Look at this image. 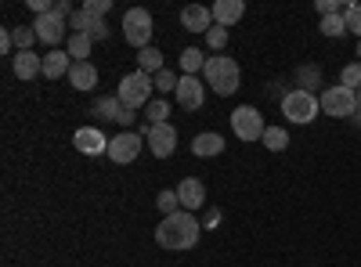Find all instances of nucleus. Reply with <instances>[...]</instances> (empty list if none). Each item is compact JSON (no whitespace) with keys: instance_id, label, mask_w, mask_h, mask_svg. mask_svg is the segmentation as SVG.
Instances as JSON below:
<instances>
[{"instance_id":"f257e3e1","label":"nucleus","mask_w":361,"mask_h":267,"mask_svg":"<svg viewBox=\"0 0 361 267\" xmlns=\"http://www.w3.org/2000/svg\"><path fill=\"white\" fill-rule=\"evenodd\" d=\"M199 235H202V228H199L195 213H188V210H177V213L163 217V224L156 228V242H159L163 249L185 253V249L199 246Z\"/></svg>"},{"instance_id":"f03ea898","label":"nucleus","mask_w":361,"mask_h":267,"mask_svg":"<svg viewBox=\"0 0 361 267\" xmlns=\"http://www.w3.org/2000/svg\"><path fill=\"white\" fill-rule=\"evenodd\" d=\"M202 80H206L209 91H217L221 98H231V94L238 91V83H243V69H238L235 58H228V54H214V58H206Z\"/></svg>"},{"instance_id":"7ed1b4c3","label":"nucleus","mask_w":361,"mask_h":267,"mask_svg":"<svg viewBox=\"0 0 361 267\" xmlns=\"http://www.w3.org/2000/svg\"><path fill=\"white\" fill-rule=\"evenodd\" d=\"M152 91H156V80L137 69V73H127L123 80H119L116 98H119V105H123V108L137 112V108H145L148 101H152Z\"/></svg>"},{"instance_id":"20e7f679","label":"nucleus","mask_w":361,"mask_h":267,"mask_svg":"<svg viewBox=\"0 0 361 267\" xmlns=\"http://www.w3.org/2000/svg\"><path fill=\"white\" fill-rule=\"evenodd\" d=\"M318 112H322V101L307 91V87H293V91L282 98V116H286L289 123H300V127H304V123L314 120Z\"/></svg>"},{"instance_id":"39448f33","label":"nucleus","mask_w":361,"mask_h":267,"mask_svg":"<svg viewBox=\"0 0 361 267\" xmlns=\"http://www.w3.org/2000/svg\"><path fill=\"white\" fill-rule=\"evenodd\" d=\"M318 101H322V112L336 116V120H350V116L357 112V91H350V87H343V83L325 87Z\"/></svg>"},{"instance_id":"423d86ee","label":"nucleus","mask_w":361,"mask_h":267,"mask_svg":"<svg viewBox=\"0 0 361 267\" xmlns=\"http://www.w3.org/2000/svg\"><path fill=\"white\" fill-rule=\"evenodd\" d=\"M231 130H235L238 141H264L267 123H264V116H260L253 105H238V108L231 112Z\"/></svg>"},{"instance_id":"0eeeda50","label":"nucleus","mask_w":361,"mask_h":267,"mask_svg":"<svg viewBox=\"0 0 361 267\" xmlns=\"http://www.w3.org/2000/svg\"><path fill=\"white\" fill-rule=\"evenodd\" d=\"M123 37H127V44L137 47V51L152 47V44H148V40H152V15H148L145 8H130V11L123 15Z\"/></svg>"},{"instance_id":"6e6552de","label":"nucleus","mask_w":361,"mask_h":267,"mask_svg":"<svg viewBox=\"0 0 361 267\" xmlns=\"http://www.w3.org/2000/svg\"><path fill=\"white\" fill-rule=\"evenodd\" d=\"M33 33H37V40H44L51 51L62 44V40H69V18H62L58 11H51V15H40L37 22H33Z\"/></svg>"},{"instance_id":"1a4fd4ad","label":"nucleus","mask_w":361,"mask_h":267,"mask_svg":"<svg viewBox=\"0 0 361 267\" xmlns=\"http://www.w3.org/2000/svg\"><path fill=\"white\" fill-rule=\"evenodd\" d=\"M141 134H134V130H123V134H116L112 141H109V159L112 163H119V166H127V163H134L137 159V152H141Z\"/></svg>"},{"instance_id":"9d476101","label":"nucleus","mask_w":361,"mask_h":267,"mask_svg":"<svg viewBox=\"0 0 361 267\" xmlns=\"http://www.w3.org/2000/svg\"><path fill=\"white\" fill-rule=\"evenodd\" d=\"M145 141H148L156 159H170L173 148H177V130H173V123H156V127H148Z\"/></svg>"},{"instance_id":"9b49d317","label":"nucleus","mask_w":361,"mask_h":267,"mask_svg":"<svg viewBox=\"0 0 361 267\" xmlns=\"http://www.w3.org/2000/svg\"><path fill=\"white\" fill-rule=\"evenodd\" d=\"M173 98H177L180 108H188V112L202 108V101H206V80H199V76H180Z\"/></svg>"},{"instance_id":"f8f14e48","label":"nucleus","mask_w":361,"mask_h":267,"mask_svg":"<svg viewBox=\"0 0 361 267\" xmlns=\"http://www.w3.org/2000/svg\"><path fill=\"white\" fill-rule=\"evenodd\" d=\"M73 144L80 148L83 156H109V137L98 127H80L73 134Z\"/></svg>"},{"instance_id":"ddd939ff","label":"nucleus","mask_w":361,"mask_h":267,"mask_svg":"<svg viewBox=\"0 0 361 267\" xmlns=\"http://www.w3.org/2000/svg\"><path fill=\"white\" fill-rule=\"evenodd\" d=\"M177 199H180V210H202V202H206V185L199 181V177H185V181L177 185Z\"/></svg>"},{"instance_id":"4468645a","label":"nucleus","mask_w":361,"mask_h":267,"mask_svg":"<svg viewBox=\"0 0 361 267\" xmlns=\"http://www.w3.org/2000/svg\"><path fill=\"white\" fill-rule=\"evenodd\" d=\"M180 25L188 29V33H209L217 22H214V11L209 8H199V4H188L185 11H180Z\"/></svg>"},{"instance_id":"2eb2a0df","label":"nucleus","mask_w":361,"mask_h":267,"mask_svg":"<svg viewBox=\"0 0 361 267\" xmlns=\"http://www.w3.org/2000/svg\"><path fill=\"white\" fill-rule=\"evenodd\" d=\"M11 69H15L18 80H37V76H44V58L33 54V51H15Z\"/></svg>"},{"instance_id":"dca6fc26","label":"nucleus","mask_w":361,"mask_h":267,"mask_svg":"<svg viewBox=\"0 0 361 267\" xmlns=\"http://www.w3.org/2000/svg\"><path fill=\"white\" fill-rule=\"evenodd\" d=\"M221 152H224V137L221 134H214V130L195 134V141H192V156L195 159H217Z\"/></svg>"},{"instance_id":"f3484780","label":"nucleus","mask_w":361,"mask_h":267,"mask_svg":"<svg viewBox=\"0 0 361 267\" xmlns=\"http://www.w3.org/2000/svg\"><path fill=\"white\" fill-rule=\"evenodd\" d=\"M209 11H214V22H217V25L228 29V25H235L238 18L246 15V4H243V0H217Z\"/></svg>"},{"instance_id":"a211bd4d","label":"nucleus","mask_w":361,"mask_h":267,"mask_svg":"<svg viewBox=\"0 0 361 267\" xmlns=\"http://www.w3.org/2000/svg\"><path fill=\"white\" fill-rule=\"evenodd\" d=\"M69 83L76 87V91H94L98 87V69L90 66V62H73V69H69Z\"/></svg>"},{"instance_id":"6ab92c4d","label":"nucleus","mask_w":361,"mask_h":267,"mask_svg":"<svg viewBox=\"0 0 361 267\" xmlns=\"http://www.w3.org/2000/svg\"><path fill=\"white\" fill-rule=\"evenodd\" d=\"M69 69H73V58H69V51H47L44 54V76L47 80H58V76H69Z\"/></svg>"},{"instance_id":"aec40b11","label":"nucleus","mask_w":361,"mask_h":267,"mask_svg":"<svg viewBox=\"0 0 361 267\" xmlns=\"http://www.w3.org/2000/svg\"><path fill=\"white\" fill-rule=\"evenodd\" d=\"M90 47H94V40H90L87 33H69V40H66V51H69L73 62H87Z\"/></svg>"},{"instance_id":"412c9836","label":"nucleus","mask_w":361,"mask_h":267,"mask_svg":"<svg viewBox=\"0 0 361 267\" xmlns=\"http://www.w3.org/2000/svg\"><path fill=\"white\" fill-rule=\"evenodd\" d=\"M137 69H141V73H148V76L163 73V69H166V66H163V54H159L156 47H145V51H137Z\"/></svg>"},{"instance_id":"4be33fe9","label":"nucleus","mask_w":361,"mask_h":267,"mask_svg":"<svg viewBox=\"0 0 361 267\" xmlns=\"http://www.w3.org/2000/svg\"><path fill=\"white\" fill-rule=\"evenodd\" d=\"M166 116H170V101L166 98H152V101L145 105V123H152V127L156 123H170Z\"/></svg>"},{"instance_id":"5701e85b","label":"nucleus","mask_w":361,"mask_h":267,"mask_svg":"<svg viewBox=\"0 0 361 267\" xmlns=\"http://www.w3.org/2000/svg\"><path fill=\"white\" fill-rule=\"evenodd\" d=\"M98 22H105V18H94V15H87V11L80 8V11H73V18H69V33H87V37H90Z\"/></svg>"},{"instance_id":"b1692460","label":"nucleus","mask_w":361,"mask_h":267,"mask_svg":"<svg viewBox=\"0 0 361 267\" xmlns=\"http://www.w3.org/2000/svg\"><path fill=\"white\" fill-rule=\"evenodd\" d=\"M90 112L102 116V120H119V112H123V105H119V98H116V94H109V98H98Z\"/></svg>"},{"instance_id":"393cba45","label":"nucleus","mask_w":361,"mask_h":267,"mask_svg":"<svg viewBox=\"0 0 361 267\" xmlns=\"http://www.w3.org/2000/svg\"><path fill=\"white\" fill-rule=\"evenodd\" d=\"M180 69H185V76H195L199 69H206V58L199 47H188V51H180Z\"/></svg>"},{"instance_id":"a878e982","label":"nucleus","mask_w":361,"mask_h":267,"mask_svg":"<svg viewBox=\"0 0 361 267\" xmlns=\"http://www.w3.org/2000/svg\"><path fill=\"white\" fill-rule=\"evenodd\" d=\"M264 144L271 148V152H286V148H289V134L282 127H267L264 130Z\"/></svg>"},{"instance_id":"bb28decb","label":"nucleus","mask_w":361,"mask_h":267,"mask_svg":"<svg viewBox=\"0 0 361 267\" xmlns=\"http://www.w3.org/2000/svg\"><path fill=\"white\" fill-rule=\"evenodd\" d=\"M343 22H347V33L361 40V4H343Z\"/></svg>"},{"instance_id":"cd10ccee","label":"nucleus","mask_w":361,"mask_h":267,"mask_svg":"<svg viewBox=\"0 0 361 267\" xmlns=\"http://www.w3.org/2000/svg\"><path fill=\"white\" fill-rule=\"evenodd\" d=\"M318 29H322L325 37H343L347 33V22H343V15H325Z\"/></svg>"},{"instance_id":"c85d7f7f","label":"nucleus","mask_w":361,"mask_h":267,"mask_svg":"<svg viewBox=\"0 0 361 267\" xmlns=\"http://www.w3.org/2000/svg\"><path fill=\"white\" fill-rule=\"evenodd\" d=\"M152 80H156V91H159L163 98H166V94H177V83H180V80H177V76H173L170 69H163V73H156Z\"/></svg>"},{"instance_id":"c756f323","label":"nucleus","mask_w":361,"mask_h":267,"mask_svg":"<svg viewBox=\"0 0 361 267\" xmlns=\"http://www.w3.org/2000/svg\"><path fill=\"white\" fill-rule=\"evenodd\" d=\"M11 40H15V47L18 51H29L37 44V33H33V25H22V29H11Z\"/></svg>"},{"instance_id":"7c9ffc66","label":"nucleus","mask_w":361,"mask_h":267,"mask_svg":"<svg viewBox=\"0 0 361 267\" xmlns=\"http://www.w3.org/2000/svg\"><path fill=\"white\" fill-rule=\"evenodd\" d=\"M156 206H159L163 217H170V213L180 210V199H177V192H159V195H156Z\"/></svg>"},{"instance_id":"2f4dec72","label":"nucleus","mask_w":361,"mask_h":267,"mask_svg":"<svg viewBox=\"0 0 361 267\" xmlns=\"http://www.w3.org/2000/svg\"><path fill=\"white\" fill-rule=\"evenodd\" d=\"M340 83H343V87H350V91H361V62H350V66L343 69Z\"/></svg>"},{"instance_id":"473e14b6","label":"nucleus","mask_w":361,"mask_h":267,"mask_svg":"<svg viewBox=\"0 0 361 267\" xmlns=\"http://www.w3.org/2000/svg\"><path fill=\"white\" fill-rule=\"evenodd\" d=\"M206 44L214 47L217 54H224V44H228V29H224V25H214V29L206 33Z\"/></svg>"},{"instance_id":"72a5a7b5","label":"nucleus","mask_w":361,"mask_h":267,"mask_svg":"<svg viewBox=\"0 0 361 267\" xmlns=\"http://www.w3.org/2000/svg\"><path fill=\"white\" fill-rule=\"evenodd\" d=\"M87 15H94V18H105L109 15V8H112V0H83L80 4Z\"/></svg>"},{"instance_id":"f704fd0d","label":"nucleus","mask_w":361,"mask_h":267,"mask_svg":"<svg viewBox=\"0 0 361 267\" xmlns=\"http://www.w3.org/2000/svg\"><path fill=\"white\" fill-rule=\"evenodd\" d=\"M54 11L62 15V18H73V11H76V8L69 4V0H58V4H54Z\"/></svg>"},{"instance_id":"c9c22d12","label":"nucleus","mask_w":361,"mask_h":267,"mask_svg":"<svg viewBox=\"0 0 361 267\" xmlns=\"http://www.w3.org/2000/svg\"><path fill=\"white\" fill-rule=\"evenodd\" d=\"M90 40H94V44H98V40H109V25L98 22V25H94V33H90Z\"/></svg>"},{"instance_id":"e433bc0d","label":"nucleus","mask_w":361,"mask_h":267,"mask_svg":"<svg viewBox=\"0 0 361 267\" xmlns=\"http://www.w3.org/2000/svg\"><path fill=\"white\" fill-rule=\"evenodd\" d=\"M134 120H137V112H130V108H123V112H119V120H116V123H119V127H130Z\"/></svg>"},{"instance_id":"4c0bfd02","label":"nucleus","mask_w":361,"mask_h":267,"mask_svg":"<svg viewBox=\"0 0 361 267\" xmlns=\"http://www.w3.org/2000/svg\"><path fill=\"white\" fill-rule=\"evenodd\" d=\"M11 47H15V40H11V29H4V33H0V51L8 54Z\"/></svg>"},{"instance_id":"58836bf2","label":"nucleus","mask_w":361,"mask_h":267,"mask_svg":"<svg viewBox=\"0 0 361 267\" xmlns=\"http://www.w3.org/2000/svg\"><path fill=\"white\" fill-rule=\"evenodd\" d=\"M300 80H311V83H318V80H322V73H318L314 66H311V69H300Z\"/></svg>"},{"instance_id":"ea45409f","label":"nucleus","mask_w":361,"mask_h":267,"mask_svg":"<svg viewBox=\"0 0 361 267\" xmlns=\"http://www.w3.org/2000/svg\"><path fill=\"white\" fill-rule=\"evenodd\" d=\"M350 120H354V123H357V127H361V108H357V112H354V116H350Z\"/></svg>"},{"instance_id":"a19ab883","label":"nucleus","mask_w":361,"mask_h":267,"mask_svg":"<svg viewBox=\"0 0 361 267\" xmlns=\"http://www.w3.org/2000/svg\"><path fill=\"white\" fill-rule=\"evenodd\" d=\"M357 108H361V91H357Z\"/></svg>"},{"instance_id":"79ce46f5","label":"nucleus","mask_w":361,"mask_h":267,"mask_svg":"<svg viewBox=\"0 0 361 267\" xmlns=\"http://www.w3.org/2000/svg\"><path fill=\"white\" fill-rule=\"evenodd\" d=\"M357 58H361V40H357Z\"/></svg>"}]
</instances>
